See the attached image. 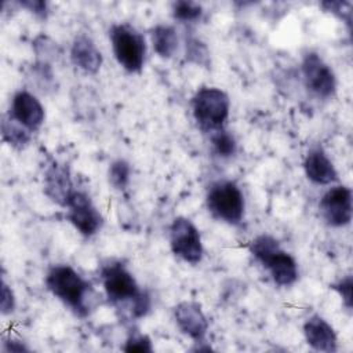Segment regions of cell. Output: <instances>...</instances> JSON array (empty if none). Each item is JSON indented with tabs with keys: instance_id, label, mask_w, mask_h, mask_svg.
<instances>
[{
	"instance_id": "cell-6",
	"label": "cell",
	"mask_w": 353,
	"mask_h": 353,
	"mask_svg": "<svg viewBox=\"0 0 353 353\" xmlns=\"http://www.w3.org/2000/svg\"><path fill=\"white\" fill-rule=\"evenodd\" d=\"M109 41L117 63L128 73H141L146 61V40L143 34L127 22L109 28Z\"/></svg>"
},
{
	"instance_id": "cell-22",
	"label": "cell",
	"mask_w": 353,
	"mask_h": 353,
	"mask_svg": "<svg viewBox=\"0 0 353 353\" xmlns=\"http://www.w3.org/2000/svg\"><path fill=\"white\" fill-rule=\"evenodd\" d=\"M131 165L124 159H117L109 164L108 182L116 190H124L130 185Z\"/></svg>"
},
{
	"instance_id": "cell-9",
	"label": "cell",
	"mask_w": 353,
	"mask_h": 353,
	"mask_svg": "<svg viewBox=\"0 0 353 353\" xmlns=\"http://www.w3.org/2000/svg\"><path fill=\"white\" fill-rule=\"evenodd\" d=\"M319 211L323 221L331 228H345L353 216V194L346 185L338 183L328 188L320 201Z\"/></svg>"
},
{
	"instance_id": "cell-8",
	"label": "cell",
	"mask_w": 353,
	"mask_h": 353,
	"mask_svg": "<svg viewBox=\"0 0 353 353\" xmlns=\"http://www.w3.org/2000/svg\"><path fill=\"white\" fill-rule=\"evenodd\" d=\"M305 88L319 99H330L336 94L338 80L334 69L316 51H307L301 61Z\"/></svg>"
},
{
	"instance_id": "cell-14",
	"label": "cell",
	"mask_w": 353,
	"mask_h": 353,
	"mask_svg": "<svg viewBox=\"0 0 353 353\" xmlns=\"http://www.w3.org/2000/svg\"><path fill=\"white\" fill-rule=\"evenodd\" d=\"M306 343L316 352L335 353L338 350V335L334 327L319 313L309 316L302 327Z\"/></svg>"
},
{
	"instance_id": "cell-20",
	"label": "cell",
	"mask_w": 353,
	"mask_h": 353,
	"mask_svg": "<svg viewBox=\"0 0 353 353\" xmlns=\"http://www.w3.org/2000/svg\"><path fill=\"white\" fill-rule=\"evenodd\" d=\"M172 18L181 23H196L201 19L204 10L201 4L190 0H178L171 4Z\"/></svg>"
},
{
	"instance_id": "cell-29",
	"label": "cell",
	"mask_w": 353,
	"mask_h": 353,
	"mask_svg": "<svg viewBox=\"0 0 353 353\" xmlns=\"http://www.w3.org/2000/svg\"><path fill=\"white\" fill-rule=\"evenodd\" d=\"M3 350L4 352H28L29 347L19 339L3 338Z\"/></svg>"
},
{
	"instance_id": "cell-27",
	"label": "cell",
	"mask_w": 353,
	"mask_h": 353,
	"mask_svg": "<svg viewBox=\"0 0 353 353\" xmlns=\"http://www.w3.org/2000/svg\"><path fill=\"white\" fill-rule=\"evenodd\" d=\"M21 8L28 10L30 14H33L36 18L46 21L50 15V7L47 1L43 0H22L17 3Z\"/></svg>"
},
{
	"instance_id": "cell-23",
	"label": "cell",
	"mask_w": 353,
	"mask_h": 353,
	"mask_svg": "<svg viewBox=\"0 0 353 353\" xmlns=\"http://www.w3.org/2000/svg\"><path fill=\"white\" fill-rule=\"evenodd\" d=\"M33 51L36 54L39 63L51 65V62L57 59L59 54V47L48 36L40 34L33 40Z\"/></svg>"
},
{
	"instance_id": "cell-19",
	"label": "cell",
	"mask_w": 353,
	"mask_h": 353,
	"mask_svg": "<svg viewBox=\"0 0 353 353\" xmlns=\"http://www.w3.org/2000/svg\"><path fill=\"white\" fill-rule=\"evenodd\" d=\"M212 152L219 159H232L236 156L239 145L234 135L225 127L207 135Z\"/></svg>"
},
{
	"instance_id": "cell-2",
	"label": "cell",
	"mask_w": 353,
	"mask_h": 353,
	"mask_svg": "<svg viewBox=\"0 0 353 353\" xmlns=\"http://www.w3.org/2000/svg\"><path fill=\"white\" fill-rule=\"evenodd\" d=\"M44 283L51 295L68 306L76 316L85 317L94 309L97 295L92 284L70 265L59 263L51 266Z\"/></svg>"
},
{
	"instance_id": "cell-28",
	"label": "cell",
	"mask_w": 353,
	"mask_h": 353,
	"mask_svg": "<svg viewBox=\"0 0 353 353\" xmlns=\"http://www.w3.org/2000/svg\"><path fill=\"white\" fill-rule=\"evenodd\" d=\"M17 299L12 288L7 284V281L3 279L1 281V298H0V312L3 316L11 314L15 310Z\"/></svg>"
},
{
	"instance_id": "cell-17",
	"label": "cell",
	"mask_w": 353,
	"mask_h": 353,
	"mask_svg": "<svg viewBox=\"0 0 353 353\" xmlns=\"http://www.w3.org/2000/svg\"><path fill=\"white\" fill-rule=\"evenodd\" d=\"M153 51L163 59L172 58L179 48V36L175 26L157 23L149 30Z\"/></svg>"
},
{
	"instance_id": "cell-3",
	"label": "cell",
	"mask_w": 353,
	"mask_h": 353,
	"mask_svg": "<svg viewBox=\"0 0 353 353\" xmlns=\"http://www.w3.org/2000/svg\"><path fill=\"white\" fill-rule=\"evenodd\" d=\"M248 250L256 262L268 270L276 285L291 287L298 281L299 268L296 259L272 234H258L251 240Z\"/></svg>"
},
{
	"instance_id": "cell-10",
	"label": "cell",
	"mask_w": 353,
	"mask_h": 353,
	"mask_svg": "<svg viewBox=\"0 0 353 353\" xmlns=\"http://www.w3.org/2000/svg\"><path fill=\"white\" fill-rule=\"evenodd\" d=\"M66 219L84 237H92L103 226V216L92 199L81 190H74L66 204Z\"/></svg>"
},
{
	"instance_id": "cell-5",
	"label": "cell",
	"mask_w": 353,
	"mask_h": 353,
	"mask_svg": "<svg viewBox=\"0 0 353 353\" xmlns=\"http://www.w3.org/2000/svg\"><path fill=\"white\" fill-rule=\"evenodd\" d=\"M205 207L214 219L239 226L245 215L244 193L234 181H214L207 188Z\"/></svg>"
},
{
	"instance_id": "cell-7",
	"label": "cell",
	"mask_w": 353,
	"mask_h": 353,
	"mask_svg": "<svg viewBox=\"0 0 353 353\" xmlns=\"http://www.w3.org/2000/svg\"><path fill=\"white\" fill-rule=\"evenodd\" d=\"M170 248L171 252L185 263L197 265L204 256V247L200 230L192 219L176 216L170 225Z\"/></svg>"
},
{
	"instance_id": "cell-13",
	"label": "cell",
	"mask_w": 353,
	"mask_h": 353,
	"mask_svg": "<svg viewBox=\"0 0 353 353\" xmlns=\"http://www.w3.org/2000/svg\"><path fill=\"white\" fill-rule=\"evenodd\" d=\"M74 185L72 181L70 170L66 164L52 161L44 171L43 192L44 194L61 207H66L69 199L74 193Z\"/></svg>"
},
{
	"instance_id": "cell-24",
	"label": "cell",
	"mask_w": 353,
	"mask_h": 353,
	"mask_svg": "<svg viewBox=\"0 0 353 353\" xmlns=\"http://www.w3.org/2000/svg\"><path fill=\"white\" fill-rule=\"evenodd\" d=\"M330 288H332L339 295V298L342 299L343 306L350 312L352 306H353V298H352L353 277H352V274H346L342 279L336 280L335 283L330 284Z\"/></svg>"
},
{
	"instance_id": "cell-12",
	"label": "cell",
	"mask_w": 353,
	"mask_h": 353,
	"mask_svg": "<svg viewBox=\"0 0 353 353\" xmlns=\"http://www.w3.org/2000/svg\"><path fill=\"white\" fill-rule=\"evenodd\" d=\"M176 327L194 343H203L208 331V320L201 305L194 301H181L172 309Z\"/></svg>"
},
{
	"instance_id": "cell-26",
	"label": "cell",
	"mask_w": 353,
	"mask_h": 353,
	"mask_svg": "<svg viewBox=\"0 0 353 353\" xmlns=\"http://www.w3.org/2000/svg\"><path fill=\"white\" fill-rule=\"evenodd\" d=\"M320 7L324 12H330L338 18H341L342 21H345L347 23V26H350V21H352V3L347 1H323L320 3Z\"/></svg>"
},
{
	"instance_id": "cell-11",
	"label": "cell",
	"mask_w": 353,
	"mask_h": 353,
	"mask_svg": "<svg viewBox=\"0 0 353 353\" xmlns=\"http://www.w3.org/2000/svg\"><path fill=\"white\" fill-rule=\"evenodd\" d=\"M32 134L37 132L46 120V110L40 99L29 90H18L6 113Z\"/></svg>"
},
{
	"instance_id": "cell-1",
	"label": "cell",
	"mask_w": 353,
	"mask_h": 353,
	"mask_svg": "<svg viewBox=\"0 0 353 353\" xmlns=\"http://www.w3.org/2000/svg\"><path fill=\"white\" fill-rule=\"evenodd\" d=\"M101 284L110 305L124 310L131 320L145 317L152 306L150 295L141 288L135 276L119 261L101 268Z\"/></svg>"
},
{
	"instance_id": "cell-21",
	"label": "cell",
	"mask_w": 353,
	"mask_h": 353,
	"mask_svg": "<svg viewBox=\"0 0 353 353\" xmlns=\"http://www.w3.org/2000/svg\"><path fill=\"white\" fill-rule=\"evenodd\" d=\"M185 55L186 61L194 63L200 68L210 69L211 68V57L210 50L200 39L194 36H189L185 40Z\"/></svg>"
},
{
	"instance_id": "cell-16",
	"label": "cell",
	"mask_w": 353,
	"mask_h": 353,
	"mask_svg": "<svg viewBox=\"0 0 353 353\" xmlns=\"http://www.w3.org/2000/svg\"><path fill=\"white\" fill-rule=\"evenodd\" d=\"M69 58L73 66L85 74H97L103 63L101 50L97 47L94 40L84 33H80L73 39Z\"/></svg>"
},
{
	"instance_id": "cell-4",
	"label": "cell",
	"mask_w": 353,
	"mask_h": 353,
	"mask_svg": "<svg viewBox=\"0 0 353 353\" xmlns=\"http://www.w3.org/2000/svg\"><path fill=\"white\" fill-rule=\"evenodd\" d=\"M190 109L197 128L208 135L226 127L230 113V98L219 87L203 85L193 94Z\"/></svg>"
},
{
	"instance_id": "cell-15",
	"label": "cell",
	"mask_w": 353,
	"mask_h": 353,
	"mask_svg": "<svg viewBox=\"0 0 353 353\" xmlns=\"http://www.w3.org/2000/svg\"><path fill=\"white\" fill-rule=\"evenodd\" d=\"M305 176L314 185L327 186L338 181V171L323 146L317 145L307 150L303 159Z\"/></svg>"
},
{
	"instance_id": "cell-18",
	"label": "cell",
	"mask_w": 353,
	"mask_h": 353,
	"mask_svg": "<svg viewBox=\"0 0 353 353\" xmlns=\"http://www.w3.org/2000/svg\"><path fill=\"white\" fill-rule=\"evenodd\" d=\"M1 138L11 148H14L17 150H22L30 143L33 134L30 131H28L26 128H23L17 121H14L7 114H3V117H1Z\"/></svg>"
},
{
	"instance_id": "cell-25",
	"label": "cell",
	"mask_w": 353,
	"mask_h": 353,
	"mask_svg": "<svg viewBox=\"0 0 353 353\" xmlns=\"http://www.w3.org/2000/svg\"><path fill=\"white\" fill-rule=\"evenodd\" d=\"M121 349L124 352H142V353H152L153 352L150 338L148 335L139 334V332H131L127 336Z\"/></svg>"
}]
</instances>
